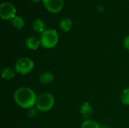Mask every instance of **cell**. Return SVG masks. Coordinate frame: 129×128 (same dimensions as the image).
<instances>
[{
  "instance_id": "cell-12",
  "label": "cell",
  "mask_w": 129,
  "mask_h": 128,
  "mask_svg": "<svg viewBox=\"0 0 129 128\" xmlns=\"http://www.w3.org/2000/svg\"><path fill=\"white\" fill-rule=\"evenodd\" d=\"M16 70L9 67V66H7V67H5L2 71V78L7 80V81H9V80H11L13 79L15 75H16Z\"/></svg>"
},
{
  "instance_id": "cell-7",
  "label": "cell",
  "mask_w": 129,
  "mask_h": 128,
  "mask_svg": "<svg viewBox=\"0 0 129 128\" xmlns=\"http://www.w3.org/2000/svg\"><path fill=\"white\" fill-rule=\"evenodd\" d=\"M94 109L92 106L88 102H84L80 106V113L82 116L86 119H91V116L93 115Z\"/></svg>"
},
{
  "instance_id": "cell-14",
  "label": "cell",
  "mask_w": 129,
  "mask_h": 128,
  "mask_svg": "<svg viewBox=\"0 0 129 128\" xmlns=\"http://www.w3.org/2000/svg\"><path fill=\"white\" fill-rule=\"evenodd\" d=\"M82 128H101L100 124L93 119H86L82 124Z\"/></svg>"
},
{
  "instance_id": "cell-5",
  "label": "cell",
  "mask_w": 129,
  "mask_h": 128,
  "mask_svg": "<svg viewBox=\"0 0 129 128\" xmlns=\"http://www.w3.org/2000/svg\"><path fill=\"white\" fill-rule=\"evenodd\" d=\"M17 10L14 5L9 2H4L0 5V17L5 20H11L16 17Z\"/></svg>"
},
{
  "instance_id": "cell-2",
  "label": "cell",
  "mask_w": 129,
  "mask_h": 128,
  "mask_svg": "<svg viewBox=\"0 0 129 128\" xmlns=\"http://www.w3.org/2000/svg\"><path fill=\"white\" fill-rule=\"evenodd\" d=\"M59 41V35L57 32L53 29H46L41 34L40 41L41 46L46 49H51L54 48Z\"/></svg>"
},
{
  "instance_id": "cell-8",
  "label": "cell",
  "mask_w": 129,
  "mask_h": 128,
  "mask_svg": "<svg viewBox=\"0 0 129 128\" xmlns=\"http://www.w3.org/2000/svg\"><path fill=\"white\" fill-rule=\"evenodd\" d=\"M25 44H26V48L31 51H36L41 46L40 38H38L36 36H34V35L29 36L26 39Z\"/></svg>"
},
{
  "instance_id": "cell-4",
  "label": "cell",
  "mask_w": 129,
  "mask_h": 128,
  "mask_svg": "<svg viewBox=\"0 0 129 128\" xmlns=\"http://www.w3.org/2000/svg\"><path fill=\"white\" fill-rule=\"evenodd\" d=\"M34 62L29 57H21L15 63L14 69L17 73L21 75H26L30 73L34 69Z\"/></svg>"
},
{
  "instance_id": "cell-16",
  "label": "cell",
  "mask_w": 129,
  "mask_h": 128,
  "mask_svg": "<svg viewBox=\"0 0 129 128\" xmlns=\"http://www.w3.org/2000/svg\"><path fill=\"white\" fill-rule=\"evenodd\" d=\"M39 112V110L36 108L33 107V108L28 109V115L30 118H33V117H35L37 115V112Z\"/></svg>"
},
{
  "instance_id": "cell-6",
  "label": "cell",
  "mask_w": 129,
  "mask_h": 128,
  "mask_svg": "<svg viewBox=\"0 0 129 128\" xmlns=\"http://www.w3.org/2000/svg\"><path fill=\"white\" fill-rule=\"evenodd\" d=\"M45 9L53 14L60 12L63 7V0H42Z\"/></svg>"
},
{
  "instance_id": "cell-10",
  "label": "cell",
  "mask_w": 129,
  "mask_h": 128,
  "mask_svg": "<svg viewBox=\"0 0 129 128\" xmlns=\"http://www.w3.org/2000/svg\"><path fill=\"white\" fill-rule=\"evenodd\" d=\"M33 29L38 33H43L47 29H46V25L44 20H42L40 18L36 19L33 23Z\"/></svg>"
},
{
  "instance_id": "cell-3",
  "label": "cell",
  "mask_w": 129,
  "mask_h": 128,
  "mask_svg": "<svg viewBox=\"0 0 129 128\" xmlns=\"http://www.w3.org/2000/svg\"><path fill=\"white\" fill-rule=\"evenodd\" d=\"M55 100L54 96L49 93H44L37 96L36 108L42 112L50 111L54 106Z\"/></svg>"
},
{
  "instance_id": "cell-13",
  "label": "cell",
  "mask_w": 129,
  "mask_h": 128,
  "mask_svg": "<svg viewBox=\"0 0 129 128\" xmlns=\"http://www.w3.org/2000/svg\"><path fill=\"white\" fill-rule=\"evenodd\" d=\"M11 22L12 26L16 29H18V30L22 29L24 27V26H25V20L20 16H16V17H14L11 20Z\"/></svg>"
},
{
  "instance_id": "cell-17",
  "label": "cell",
  "mask_w": 129,
  "mask_h": 128,
  "mask_svg": "<svg viewBox=\"0 0 129 128\" xmlns=\"http://www.w3.org/2000/svg\"><path fill=\"white\" fill-rule=\"evenodd\" d=\"M123 44H124V46H125V49L129 51V35H127V36L124 38Z\"/></svg>"
},
{
  "instance_id": "cell-11",
  "label": "cell",
  "mask_w": 129,
  "mask_h": 128,
  "mask_svg": "<svg viewBox=\"0 0 129 128\" xmlns=\"http://www.w3.org/2000/svg\"><path fill=\"white\" fill-rule=\"evenodd\" d=\"M59 26H60V28L63 32H68L72 29V28L73 26V22L70 18L66 17V18H63V20H61L60 21Z\"/></svg>"
},
{
  "instance_id": "cell-15",
  "label": "cell",
  "mask_w": 129,
  "mask_h": 128,
  "mask_svg": "<svg viewBox=\"0 0 129 128\" xmlns=\"http://www.w3.org/2000/svg\"><path fill=\"white\" fill-rule=\"evenodd\" d=\"M120 100L124 105L129 106V88H127L122 91L120 96Z\"/></svg>"
},
{
  "instance_id": "cell-19",
  "label": "cell",
  "mask_w": 129,
  "mask_h": 128,
  "mask_svg": "<svg viewBox=\"0 0 129 128\" xmlns=\"http://www.w3.org/2000/svg\"><path fill=\"white\" fill-rule=\"evenodd\" d=\"M101 128H110V127H107V126H102Z\"/></svg>"
},
{
  "instance_id": "cell-18",
  "label": "cell",
  "mask_w": 129,
  "mask_h": 128,
  "mask_svg": "<svg viewBox=\"0 0 129 128\" xmlns=\"http://www.w3.org/2000/svg\"><path fill=\"white\" fill-rule=\"evenodd\" d=\"M33 2H39V1H41V0H31Z\"/></svg>"
},
{
  "instance_id": "cell-9",
  "label": "cell",
  "mask_w": 129,
  "mask_h": 128,
  "mask_svg": "<svg viewBox=\"0 0 129 128\" xmlns=\"http://www.w3.org/2000/svg\"><path fill=\"white\" fill-rule=\"evenodd\" d=\"M54 80V75L50 71L44 72L39 76V82L41 84L43 85H48L51 82H53Z\"/></svg>"
},
{
  "instance_id": "cell-1",
  "label": "cell",
  "mask_w": 129,
  "mask_h": 128,
  "mask_svg": "<svg viewBox=\"0 0 129 128\" xmlns=\"http://www.w3.org/2000/svg\"><path fill=\"white\" fill-rule=\"evenodd\" d=\"M14 100L17 106L24 109L36 106L37 96L35 91L28 87H20L14 94Z\"/></svg>"
}]
</instances>
